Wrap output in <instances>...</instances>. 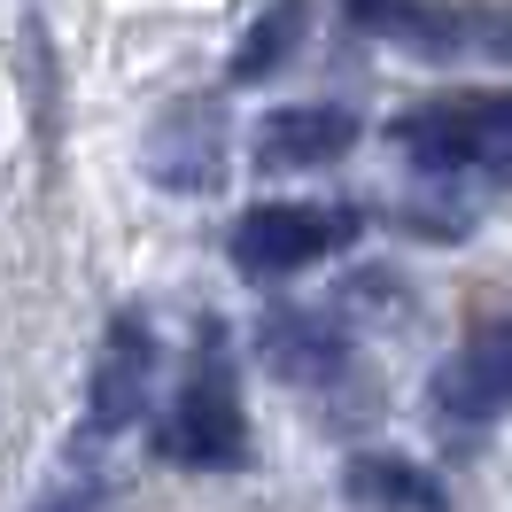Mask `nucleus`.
Masks as SVG:
<instances>
[{
  "label": "nucleus",
  "mask_w": 512,
  "mask_h": 512,
  "mask_svg": "<svg viewBox=\"0 0 512 512\" xmlns=\"http://www.w3.org/2000/svg\"><path fill=\"white\" fill-rule=\"evenodd\" d=\"M256 357H264L280 381L319 388V381H334V373L350 365V334L334 319H319V311H272L264 334H256Z\"/></svg>",
  "instance_id": "6"
},
{
  "label": "nucleus",
  "mask_w": 512,
  "mask_h": 512,
  "mask_svg": "<svg viewBox=\"0 0 512 512\" xmlns=\"http://www.w3.org/2000/svg\"><path fill=\"white\" fill-rule=\"evenodd\" d=\"M435 412L458 419V427L512 412V319H489L435 365Z\"/></svg>",
  "instance_id": "4"
},
{
  "label": "nucleus",
  "mask_w": 512,
  "mask_h": 512,
  "mask_svg": "<svg viewBox=\"0 0 512 512\" xmlns=\"http://www.w3.org/2000/svg\"><path fill=\"white\" fill-rule=\"evenodd\" d=\"M357 233L350 210H319V202H256L249 218L233 225V264L249 280H288L303 264L334 256Z\"/></svg>",
  "instance_id": "2"
},
{
  "label": "nucleus",
  "mask_w": 512,
  "mask_h": 512,
  "mask_svg": "<svg viewBox=\"0 0 512 512\" xmlns=\"http://www.w3.org/2000/svg\"><path fill=\"white\" fill-rule=\"evenodd\" d=\"M350 497L357 505H381V512H443V481L404 466V458H350Z\"/></svg>",
  "instance_id": "9"
},
{
  "label": "nucleus",
  "mask_w": 512,
  "mask_h": 512,
  "mask_svg": "<svg viewBox=\"0 0 512 512\" xmlns=\"http://www.w3.org/2000/svg\"><path fill=\"white\" fill-rule=\"evenodd\" d=\"M357 140V117L334 109V101H295V109H272L256 125V163L264 171H311V163H334L350 156Z\"/></svg>",
  "instance_id": "5"
},
{
  "label": "nucleus",
  "mask_w": 512,
  "mask_h": 512,
  "mask_svg": "<svg viewBox=\"0 0 512 512\" xmlns=\"http://www.w3.org/2000/svg\"><path fill=\"white\" fill-rule=\"evenodd\" d=\"M148 171L179 194H210L225 179V132L210 109H171L148 140Z\"/></svg>",
  "instance_id": "8"
},
{
  "label": "nucleus",
  "mask_w": 512,
  "mask_h": 512,
  "mask_svg": "<svg viewBox=\"0 0 512 512\" xmlns=\"http://www.w3.org/2000/svg\"><path fill=\"white\" fill-rule=\"evenodd\" d=\"M156 450L171 458V466H241V458H249V412H241V388L225 381L218 365L194 373V381L179 388V404L163 412Z\"/></svg>",
  "instance_id": "3"
},
{
  "label": "nucleus",
  "mask_w": 512,
  "mask_h": 512,
  "mask_svg": "<svg viewBox=\"0 0 512 512\" xmlns=\"http://www.w3.org/2000/svg\"><path fill=\"white\" fill-rule=\"evenodd\" d=\"M148 373H156V342H148V326H140V311H125V319L109 326V350H101L94 365V427L101 435H117L125 419H140V404H148Z\"/></svg>",
  "instance_id": "7"
},
{
  "label": "nucleus",
  "mask_w": 512,
  "mask_h": 512,
  "mask_svg": "<svg viewBox=\"0 0 512 512\" xmlns=\"http://www.w3.org/2000/svg\"><path fill=\"white\" fill-rule=\"evenodd\" d=\"M396 148L435 179L512 187V94H443L396 117Z\"/></svg>",
  "instance_id": "1"
},
{
  "label": "nucleus",
  "mask_w": 512,
  "mask_h": 512,
  "mask_svg": "<svg viewBox=\"0 0 512 512\" xmlns=\"http://www.w3.org/2000/svg\"><path fill=\"white\" fill-rule=\"evenodd\" d=\"M350 16L381 39H404V47H458L466 39L458 16H435V8H412V0H350Z\"/></svg>",
  "instance_id": "11"
},
{
  "label": "nucleus",
  "mask_w": 512,
  "mask_h": 512,
  "mask_svg": "<svg viewBox=\"0 0 512 512\" xmlns=\"http://www.w3.org/2000/svg\"><path fill=\"white\" fill-rule=\"evenodd\" d=\"M303 24H311V0H272V8H264V16L249 24V32H241V47H233V86H256V78H272V70L295 55Z\"/></svg>",
  "instance_id": "10"
}]
</instances>
